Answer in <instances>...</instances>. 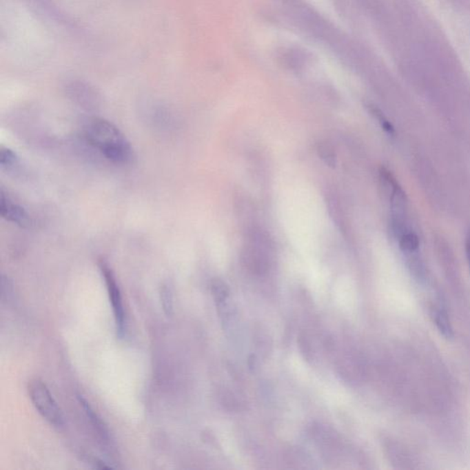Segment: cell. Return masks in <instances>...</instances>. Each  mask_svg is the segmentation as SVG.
I'll use <instances>...</instances> for the list:
<instances>
[{
  "instance_id": "3",
  "label": "cell",
  "mask_w": 470,
  "mask_h": 470,
  "mask_svg": "<svg viewBox=\"0 0 470 470\" xmlns=\"http://www.w3.org/2000/svg\"><path fill=\"white\" fill-rule=\"evenodd\" d=\"M105 284H106L108 294H109L113 315H114L116 331L120 338H123L126 333V314L124 309L123 296L120 287L116 280L114 273L106 262L101 261L99 264Z\"/></svg>"
},
{
  "instance_id": "7",
  "label": "cell",
  "mask_w": 470,
  "mask_h": 470,
  "mask_svg": "<svg viewBox=\"0 0 470 470\" xmlns=\"http://www.w3.org/2000/svg\"><path fill=\"white\" fill-rule=\"evenodd\" d=\"M399 245L403 252L413 253L416 252L420 246V239L418 235L413 232L406 231L399 237Z\"/></svg>"
},
{
  "instance_id": "4",
  "label": "cell",
  "mask_w": 470,
  "mask_h": 470,
  "mask_svg": "<svg viewBox=\"0 0 470 470\" xmlns=\"http://www.w3.org/2000/svg\"><path fill=\"white\" fill-rule=\"evenodd\" d=\"M0 214L3 219L19 227H29L32 223V219L26 210L6 194L3 189L0 193Z\"/></svg>"
},
{
  "instance_id": "5",
  "label": "cell",
  "mask_w": 470,
  "mask_h": 470,
  "mask_svg": "<svg viewBox=\"0 0 470 470\" xmlns=\"http://www.w3.org/2000/svg\"><path fill=\"white\" fill-rule=\"evenodd\" d=\"M77 399L79 400L80 405H81L83 409H84L85 414H87L88 420L92 424L93 427L95 428L96 432L98 435L101 436L102 440L109 443L110 440L109 429H108L107 425H105L103 420L99 416V414L94 411V409L91 407L90 402L85 399L81 395H77Z\"/></svg>"
},
{
  "instance_id": "9",
  "label": "cell",
  "mask_w": 470,
  "mask_h": 470,
  "mask_svg": "<svg viewBox=\"0 0 470 470\" xmlns=\"http://www.w3.org/2000/svg\"><path fill=\"white\" fill-rule=\"evenodd\" d=\"M317 153L320 159L325 163L328 167L334 168L336 167V154L330 143L323 142L318 143Z\"/></svg>"
},
{
  "instance_id": "8",
  "label": "cell",
  "mask_w": 470,
  "mask_h": 470,
  "mask_svg": "<svg viewBox=\"0 0 470 470\" xmlns=\"http://www.w3.org/2000/svg\"><path fill=\"white\" fill-rule=\"evenodd\" d=\"M435 322L438 325L439 331L447 338H451L453 336V330L451 323H450L449 318L447 316V311L442 308L436 309L435 312Z\"/></svg>"
},
{
  "instance_id": "6",
  "label": "cell",
  "mask_w": 470,
  "mask_h": 470,
  "mask_svg": "<svg viewBox=\"0 0 470 470\" xmlns=\"http://www.w3.org/2000/svg\"><path fill=\"white\" fill-rule=\"evenodd\" d=\"M211 289L217 306L225 305V301L227 300L229 295H230V289H229L228 285L223 279L214 278L212 281Z\"/></svg>"
},
{
  "instance_id": "1",
  "label": "cell",
  "mask_w": 470,
  "mask_h": 470,
  "mask_svg": "<svg viewBox=\"0 0 470 470\" xmlns=\"http://www.w3.org/2000/svg\"><path fill=\"white\" fill-rule=\"evenodd\" d=\"M82 135L91 147L114 164L126 165L134 159L131 143L110 121L90 119L83 126Z\"/></svg>"
},
{
  "instance_id": "14",
  "label": "cell",
  "mask_w": 470,
  "mask_h": 470,
  "mask_svg": "<svg viewBox=\"0 0 470 470\" xmlns=\"http://www.w3.org/2000/svg\"><path fill=\"white\" fill-rule=\"evenodd\" d=\"M467 256H468V259L470 265V234L468 240H467Z\"/></svg>"
},
{
  "instance_id": "2",
  "label": "cell",
  "mask_w": 470,
  "mask_h": 470,
  "mask_svg": "<svg viewBox=\"0 0 470 470\" xmlns=\"http://www.w3.org/2000/svg\"><path fill=\"white\" fill-rule=\"evenodd\" d=\"M29 395L36 410L50 425L57 428L65 425L63 411L45 383L39 380L32 381L29 386Z\"/></svg>"
},
{
  "instance_id": "13",
  "label": "cell",
  "mask_w": 470,
  "mask_h": 470,
  "mask_svg": "<svg viewBox=\"0 0 470 470\" xmlns=\"http://www.w3.org/2000/svg\"><path fill=\"white\" fill-rule=\"evenodd\" d=\"M1 292H2V298L4 300L5 297H7V300L12 296L13 293V285L10 279L8 276H2L1 282Z\"/></svg>"
},
{
  "instance_id": "11",
  "label": "cell",
  "mask_w": 470,
  "mask_h": 470,
  "mask_svg": "<svg viewBox=\"0 0 470 470\" xmlns=\"http://www.w3.org/2000/svg\"><path fill=\"white\" fill-rule=\"evenodd\" d=\"M160 298H161L162 307L165 314L167 316H171L173 314V296L170 287L167 286V285L161 287Z\"/></svg>"
},
{
  "instance_id": "10",
  "label": "cell",
  "mask_w": 470,
  "mask_h": 470,
  "mask_svg": "<svg viewBox=\"0 0 470 470\" xmlns=\"http://www.w3.org/2000/svg\"><path fill=\"white\" fill-rule=\"evenodd\" d=\"M19 159L16 153L10 148H2L0 152V165L2 170H10L18 165Z\"/></svg>"
},
{
  "instance_id": "12",
  "label": "cell",
  "mask_w": 470,
  "mask_h": 470,
  "mask_svg": "<svg viewBox=\"0 0 470 470\" xmlns=\"http://www.w3.org/2000/svg\"><path fill=\"white\" fill-rule=\"evenodd\" d=\"M370 112H371L372 114L375 116L376 119H377L378 123H380V125L382 127L384 131L389 132V134H394V126H392L391 123H389V121L387 120L385 117H384L382 113H381L380 110L376 109L374 107H370Z\"/></svg>"
}]
</instances>
